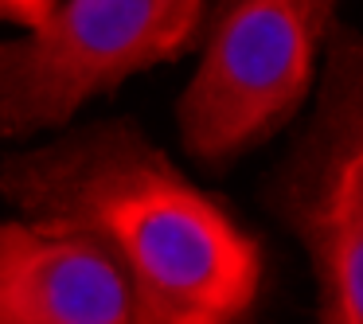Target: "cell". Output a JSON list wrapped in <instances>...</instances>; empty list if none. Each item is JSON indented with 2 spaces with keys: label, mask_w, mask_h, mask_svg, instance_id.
Masks as SVG:
<instances>
[{
  "label": "cell",
  "mask_w": 363,
  "mask_h": 324,
  "mask_svg": "<svg viewBox=\"0 0 363 324\" xmlns=\"http://www.w3.org/2000/svg\"><path fill=\"white\" fill-rule=\"evenodd\" d=\"M20 219L86 238L145 324H254L266 246L133 118H98L0 160Z\"/></svg>",
  "instance_id": "1"
},
{
  "label": "cell",
  "mask_w": 363,
  "mask_h": 324,
  "mask_svg": "<svg viewBox=\"0 0 363 324\" xmlns=\"http://www.w3.org/2000/svg\"><path fill=\"white\" fill-rule=\"evenodd\" d=\"M344 0H211L199 59L176 98V137L219 176L269 145L313 98Z\"/></svg>",
  "instance_id": "2"
},
{
  "label": "cell",
  "mask_w": 363,
  "mask_h": 324,
  "mask_svg": "<svg viewBox=\"0 0 363 324\" xmlns=\"http://www.w3.org/2000/svg\"><path fill=\"white\" fill-rule=\"evenodd\" d=\"M258 199L305 250L313 324H363V28H328L313 110Z\"/></svg>",
  "instance_id": "3"
},
{
  "label": "cell",
  "mask_w": 363,
  "mask_h": 324,
  "mask_svg": "<svg viewBox=\"0 0 363 324\" xmlns=\"http://www.w3.org/2000/svg\"><path fill=\"white\" fill-rule=\"evenodd\" d=\"M211 0H63L35 32L0 40V145L71 125L82 106L199 48Z\"/></svg>",
  "instance_id": "4"
},
{
  "label": "cell",
  "mask_w": 363,
  "mask_h": 324,
  "mask_svg": "<svg viewBox=\"0 0 363 324\" xmlns=\"http://www.w3.org/2000/svg\"><path fill=\"white\" fill-rule=\"evenodd\" d=\"M0 324H145L98 246L28 219L0 223Z\"/></svg>",
  "instance_id": "5"
},
{
  "label": "cell",
  "mask_w": 363,
  "mask_h": 324,
  "mask_svg": "<svg viewBox=\"0 0 363 324\" xmlns=\"http://www.w3.org/2000/svg\"><path fill=\"white\" fill-rule=\"evenodd\" d=\"M63 0H0V24H12L20 32H35L59 12Z\"/></svg>",
  "instance_id": "6"
}]
</instances>
